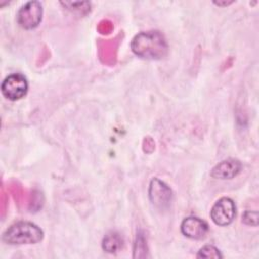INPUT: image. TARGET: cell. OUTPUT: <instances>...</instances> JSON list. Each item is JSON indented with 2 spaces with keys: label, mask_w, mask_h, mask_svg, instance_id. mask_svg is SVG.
Masks as SVG:
<instances>
[{
  "label": "cell",
  "mask_w": 259,
  "mask_h": 259,
  "mask_svg": "<svg viewBox=\"0 0 259 259\" xmlns=\"http://www.w3.org/2000/svg\"><path fill=\"white\" fill-rule=\"evenodd\" d=\"M132 51L142 59L159 60L168 52V44L164 35L158 30L142 31L135 35L131 42Z\"/></svg>",
  "instance_id": "cell-1"
},
{
  "label": "cell",
  "mask_w": 259,
  "mask_h": 259,
  "mask_svg": "<svg viewBox=\"0 0 259 259\" xmlns=\"http://www.w3.org/2000/svg\"><path fill=\"white\" fill-rule=\"evenodd\" d=\"M44 238L42 230L33 223L20 221L8 227L2 235V240L9 245L36 244Z\"/></svg>",
  "instance_id": "cell-2"
},
{
  "label": "cell",
  "mask_w": 259,
  "mask_h": 259,
  "mask_svg": "<svg viewBox=\"0 0 259 259\" xmlns=\"http://www.w3.org/2000/svg\"><path fill=\"white\" fill-rule=\"evenodd\" d=\"M42 18V6L38 1H28L23 4L17 14L18 24L25 29H33L40 23Z\"/></svg>",
  "instance_id": "cell-3"
},
{
  "label": "cell",
  "mask_w": 259,
  "mask_h": 259,
  "mask_svg": "<svg viewBox=\"0 0 259 259\" xmlns=\"http://www.w3.org/2000/svg\"><path fill=\"white\" fill-rule=\"evenodd\" d=\"M236 217V204L230 197H222L214 202L210 209V219L221 227L230 225Z\"/></svg>",
  "instance_id": "cell-4"
},
{
  "label": "cell",
  "mask_w": 259,
  "mask_h": 259,
  "mask_svg": "<svg viewBox=\"0 0 259 259\" xmlns=\"http://www.w3.org/2000/svg\"><path fill=\"white\" fill-rule=\"evenodd\" d=\"M28 90V83L26 78L18 73L7 76L2 84V94L9 100L15 101L24 97Z\"/></svg>",
  "instance_id": "cell-5"
},
{
  "label": "cell",
  "mask_w": 259,
  "mask_h": 259,
  "mask_svg": "<svg viewBox=\"0 0 259 259\" xmlns=\"http://www.w3.org/2000/svg\"><path fill=\"white\" fill-rule=\"evenodd\" d=\"M149 197L155 206L164 209L168 207L172 201V190L165 182L154 178L150 183Z\"/></svg>",
  "instance_id": "cell-6"
},
{
  "label": "cell",
  "mask_w": 259,
  "mask_h": 259,
  "mask_svg": "<svg viewBox=\"0 0 259 259\" xmlns=\"http://www.w3.org/2000/svg\"><path fill=\"white\" fill-rule=\"evenodd\" d=\"M181 233L193 240H201L205 238L208 232V225L205 221L197 217H187L185 218L180 226Z\"/></svg>",
  "instance_id": "cell-7"
},
{
  "label": "cell",
  "mask_w": 259,
  "mask_h": 259,
  "mask_svg": "<svg viewBox=\"0 0 259 259\" xmlns=\"http://www.w3.org/2000/svg\"><path fill=\"white\" fill-rule=\"evenodd\" d=\"M242 170V163L233 158H229L218 163L210 171V176L215 179H232Z\"/></svg>",
  "instance_id": "cell-8"
},
{
  "label": "cell",
  "mask_w": 259,
  "mask_h": 259,
  "mask_svg": "<svg viewBox=\"0 0 259 259\" xmlns=\"http://www.w3.org/2000/svg\"><path fill=\"white\" fill-rule=\"evenodd\" d=\"M123 240L117 232H109L102 239V249L107 253H116L122 248Z\"/></svg>",
  "instance_id": "cell-9"
},
{
  "label": "cell",
  "mask_w": 259,
  "mask_h": 259,
  "mask_svg": "<svg viewBox=\"0 0 259 259\" xmlns=\"http://www.w3.org/2000/svg\"><path fill=\"white\" fill-rule=\"evenodd\" d=\"M197 258H222L223 255L221 254L220 250L211 245H205L199 249Z\"/></svg>",
  "instance_id": "cell-10"
},
{
  "label": "cell",
  "mask_w": 259,
  "mask_h": 259,
  "mask_svg": "<svg viewBox=\"0 0 259 259\" xmlns=\"http://www.w3.org/2000/svg\"><path fill=\"white\" fill-rule=\"evenodd\" d=\"M242 221L246 225L257 226L258 225V212L257 211H252V210H246L243 213Z\"/></svg>",
  "instance_id": "cell-11"
},
{
  "label": "cell",
  "mask_w": 259,
  "mask_h": 259,
  "mask_svg": "<svg viewBox=\"0 0 259 259\" xmlns=\"http://www.w3.org/2000/svg\"><path fill=\"white\" fill-rule=\"evenodd\" d=\"M134 251H135V254L139 251V253L136 255V257H140V252H147L146 240H145V237L143 236V234H141V233H139V234L137 235ZM135 254H134V255H135Z\"/></svg>",
  "instance_id": "cell-12"
}]
</instances>
